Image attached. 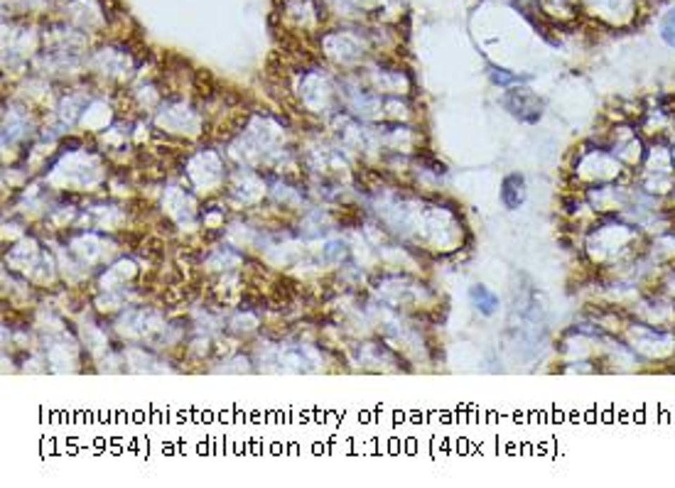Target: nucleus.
Returning <instances> with one entry per match:
<instances>
[{"label":"nucleus","instance_id":"2","mask_svg":"<svg viewBox=\"0 0 675 488\" xmlns=\"http://www.w3.org/2000/svg\"><path fill=\"white\" fill-rule=\"evenodd\" d=\"M471 299H474L476 304H479V309L484 314H494L496 304H499V299H496L494 292H489L486 287H481V284H476V287H471Z\"/></svg>","mask_w":675,"mask_h":488},{"label":"nucleus","instance_id":"1","mask_svg":"<svg viewBox=\"0 0 675 488\" xmlns=\"http://www.w3.org/2000/svg\"><path fill=\"white\" fill-rule=\"evenodd\" d=\"M526 199V180L521 175H509L501 184V201L506 209H519Z\"/></svg>","mask_w":675,"mask_h":488},{"label":"nucleus","instance_id":"3","mask_svg":"<svg viewBox=\"0 0 675 488\" xmlns=\"http://www.w3.org/2000/svg\"><path fill=\"white\" fill-rule=\"evenodd\" d=\"M661 37H663V42H666L668 47H675V27H671V25L663 23V27H661Z\"/></svg>","mask_w":675,"mask_h":488},{"label":"nucleus","instance_id":"4","mask_svg":"<svg viewBox=\"0 0 675 488\" xmlns=\"http://www.w3.org/2000/svg\"><path fill=\"white\" fill-rule=\"evenodd\" d=\"M666 25H671V27H675V10H671V13L666 15V20H663Z\"/></svg>","mask_w":675,"mask_h":488}]
</instances>
